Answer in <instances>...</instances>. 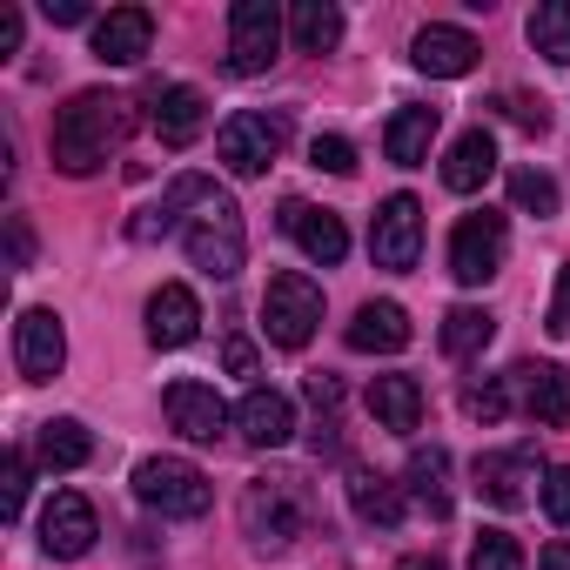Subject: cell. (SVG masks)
<instances>
[{
  "instance_id": "obj_6",
  "label": "cell",
  "mask_w": 570,
  "mask_h": 570,
  "mask_svg": "<svg viewBox=\"0 0 570 570\" xmlns=\"http://www.w3.org/2000/svg\"><path fill=\"white\" fill-rule=\"evenodd\" d=\"M215 155H222V168H228V175H242V181L268 175V168H275V155H282V115H255V108L228 115V121H222V135H215Z\"/></svg>"
},
{
  "instance_id": "obj_13",
  "label": "cell",
  "mask_w": 570,
  "mask_h": 570,
  "mask_svg": "<svg viewBox=\"0 0 570 570\" xmlns=\"http://www.w3.org/2000/svg\"><path fill=\"white\" fill-rule=\"evenodd\" d=\"M510 383H517V396H523V410H530L537 430H570V370H557V363H517Z\"/></svg>"
},
{
  "instance_id": "obj_30",
  "label": "cell",
  "mask_w": 570,
  "mask_h": 570,
  "mask_svg": "<svg viewBox=\"0 0 570 570\" xmlns=\"http://www.w3.org/2000/svg\"><path fill=\"white\" fill-rule=\"evenodd\" d=\"M490 336H497V316L490 309H476V303H456L450 316H443V356H476V350H490Z\"/></svg>"
},
{
  "instance_id": "obj_18",
  "label": "cell",
  "mask_w": 570,
  "mask_h": 570,
  "mask_svg": "<svg viewBox=\"0 0 570 570\" xmlns=\"http://www.w3.org/2000/svg\"><path fill=\"white\" fill-rule=\"evenodd\" d=\"M282 228H289V235L303 242V255H309V262H323V268H336V262L350 255V228H343L330 208H309V202H282Z\"/></svg>"
},
{
  "instance_id": "obj_36",
  "label": "cell",
  "mask_w": 570,
  "mask_h": 570,
  "mask_svg": "<svg viewBox=\"0 0 570 570\" xmlns=\"http://www.w3.org/2000/svg\"><path fill=\"white\" fill-rule=\"evenodd\" d=\"M543 510H550V523H563V530H570V463L543 476Z\"/></svg>"
},
{
  "instance_id": "obj_15",
  "label": "cell",
  "mask_w": 570,
  "mask_h": 570,
  "mask_svg": "<svg viewBox=\"0 0 570 570\" xmlns=\"http://www.w3.org/2000/svg\"><path fill=\"white\" fill-rule=\"evenodd\" d=\"M195 336H202V303H195V289L161 282V289L148 296V343H155V350H188Z\"/></svg>"
},
{
  "instance_id": "obj_7",
  "label": "cell",
  "mask_w": 570,
  "mask_h": 570,
  "mask_svg": "<svg viewBox=\"0 0 570 570\" xmlns=\"http://www.w3.org/2000/svg\"><path fill=\"white\" fill-rule=\"evenodd\" d=\"M503 248H510V222L490 215V208H476V215H463L456 235H450V275L463 282V289H483V282L503 268Z\"/></svg>"
},
{
  "instance_id": "obj_11",
  "label": "cell",
  "mask_w": 570,
  "mask_h": 570,
  "mask_svg": "<svg viewBox=\"0 0 570 570\" xmlns=\"http://www.w3.org/2000/svg\"><path fill=\"white\" fill-rule=\"evenodd\" d=\"M161 410H168V423H175L188 443H222V436H228V403H222L208 383H195V376L168 383V390H161Z\"/></svg>"
},
{
  "instance_id": "obj_41",
  "label": "cell",
  "mask_w": 570,
  "mask_h": 570,
  "mask_svg": "<svg viewBox=\"0 0 570 570\" xmlns=\"http://www.w3.org/2000/svg\"><path fill=\"white\" fill-rule=\"evenodd\" d=\"M303 396H309L316 410H336V403H343V383H336V376H309V383H303Z\"/></svg>"
},
{
  "instance_id": "obj_40",
  "label": "cell",
  "mask_w": 570,
  "mask_h": 570,
  "mask_svg": "<svg viewBox=\"0 0 570 570\" xmlns=\"http://www.w3.org/2000/svg\"><path fill=\"white\" fill-rule=\"evenodd\" d=\"M41 14H48L55 28H81V21H88V0H48Z\"/></svg>"
},
{
  "instance_id": "obj_9",
  "label": "cell",
  "mask_w": 570,
  "mask_h": 570,
  "mask_svg": "<svg viewBox=\"0 0 570 570\" xmlns=\"http://www.w3.org/2000/svg\"><path fill=\"white\" fill-rule=\"evenodd\" d=\"M370 255H376V268H390V275H410V268H416V255H423V202H416V195H390V202L376 208V222H370Z\"/></svg>"
},
{
  "instance_id": "obj_23",
  "label": "cell",
  "mask_w": 570,
  "mask_h": 570,
  "mask_svg": "<svg viewBox=\"0 0 570 570\" xmlns=\"http://www.w3.org/2000/svg\"><path fill=\"white\" fill-rule=\"evenodd\" d=\"M530 450H510V456H476V497L483 503H497V510H523L530 503Z\"/></svg>"
},
{
  "instance_id": "obj_8",
  "label": "cell",
  "mask_w": 570,
  "mask_h": 570,
  "mask_svg": "<svg viewBox=\"0 0 570 570\" xmlns=\"http://www.w3.org/2000/svg\"><path fill=\"white\" fill-rule=\"evenodd\" d=\"M282 48V8L275 0H235L228 8V75H268Z\"/></svg>"
},
{
  "instance_id": "obj_21",
  "label": "cell",
  "mask_w": 570,
  "mask_h": 570,
  "mask_svg": "<svg viewBox=\"0 0 570 570\" xmlns=\"http://www.w3.org/2000/svg\"><path fill=\"white\" fill-rule=\"evenodd\" d=\"M490 175H497V141H490V128H463V135L450 141V155H443V188L476 195Z\"/></svg>"
},
{
  "instance_id": "obj_38",
  "label": "cell",
  "mask_w": 570,
  "mask_h": 570,
  "mask_svg": "<svg viewBox=\"0 0 570 570\" xmlns=\"http://www.w3.org/2000/svg\"><path fill=\"white\" fill-rule=\"evenodd\" d=\"M8 255H14V268H35V228H28V215H8Z\"/></svg>"
},
{
  "instance_id": "obj_39",
  "label": "cell",
  "mask_w": 570,
  "mask_h": 570,
  "mask_svg": "<svg viewBox=\"0 0 570 570\" xmlns=\"http://www.w3.org/2000/svg\"><path fill=\"white\" fill-rule=\"evenodd\" d=\"M222 370H228V376H255V343H248V336H228V343H222Z\"/></svg>"
},
{
  "instance_id": "obj_33",
  "label": "cell",
  "mask_w": 570,
  "mask_h": 570,
  "mask_svg": "<svg viewBox=\"0 0 570 570\" xmlns=\"http://www.w3.org/2000/svg\"><path fill=\"white\" fill-rule=\"evenodd\" d=\"M463 410H470L476 423H503V416H510V383H503V376L463 383Z\"/></svg>"
},
{
  "instance_id": "obj_12",
  "label": "cell",
  "mask_w": 570,
  "mask_h": 570,
  "mask_svg": "<svg viewBox=\"0 0 570 570\" xmlns=\"http://www.w3.org/2000/svg\"><path fill=\"white\" fill-rule=\"evenodd\" d=\"M95 537H101L95 503H88L81 490H55V503L41 510V550H48V557H88Z\"/></svg>"
},
{
  "instance_id": "obj_27",
  "label": "cell",
  "mask_w": 570,
  "mask_h": 570,
  "mask_svg": "<svg viewBox=\"0 0 570 570\" xmlns=\"http://www.w3.org/2000/svg\"><path fill=\"white\" fill-rule=\"evenodd\" d=\"M350 503H356V517L376 523V530H396L403 510H410L403 483H390V476H376V470H350Z\"/></svg>"
},
{
  "instance_id": "obj_29",
  "label": "cell",
  "mask_w": 570,
  "mask_h": 570,
  "mask_svg": "<svg viewBox=\"0 0 570 570\" xmlns=\"http://www.w3.org/2000/svg\"><path fill=\"white\" fill-rule=\"evenodd\" d=\"M530 48L550 68H570V0H537L530 8Z\"/></svg>"
},
{
  "instance_id": "obj_24",
  "label": "cell",
  "mask_w": 570,
  "mask_h": 570,
  "mask_svg": "<svg viewBox=\"0 0 570 570\" xmlns=\"http://www.w3.org/2000/svg\"><path fill=\"white\" fill-rule=\"evenodd\" d=\"M436 128H443V115H436V108H396V115H390V128H383L390 161H396V168H423V161H430V141H436Z\"/></svg>"
},
{
  "instance_id": "obj_19",
  "label": "cell",
  "mask_w": 570,
  "mask_h": 570,
  "mask_svg": "<svg viewBox=\"0 0 570 570\" xmlns=\"http://www.w3.org/2000/svg\"><path fill=\"white\" fill-rule=\"evenodd\" d=\"M208 128V95L202 88H161L155 95V135L161 148H195Z\"/></svg>"
},
{
  "instance_id": "obj_32",
  "label": "cell",
  "mask_w": 570,
  "mask_h": 570,
  "mask_svg": "<svg viewBox=\"0 0 570 570\" xmlns=\"http://www.w3.org/2000/svg\"><path fill=\"white\" fill-rule=\"evenodd\" d=\"M470 570H523V550L510 530H476L470 543Z\"/></svg>"
},
{
  "instance_id": "obj_22",
  "label": "cell",
  "mask_w": 570,
  "mask_h": 570,
  "mask_svg": "<svg viewBox=\"0 0 570 570\" xmlns=\"http://www.w3.org/2000/svg\"><path fill=\"white\" fill-rule=\"evenodd\" d=\"M370 416H376V430L410 436L423 423V383L416 376H376L370 383Z\"/></svg>"
},
{
  "instance_id": "obj_20",
  "label": "cell",
  "mask_w": 570,
  "mask_h": 570,
  "mask_svg": "<svg viewBox=\"0 0 570 570\" xmlns=\"http://www.w3.org/2000/svg\"><path fill=\"white\" fill-rule=\"evenodd\" d=\"M410 309L403 303H363L356 309V323H350V350H363V356H396V350H410Z\"/></svg>"
},
{
  "instance_id": "obj_26",
  "label": "cell",
  "mask_w": 570,
  "mask_h": 570,
  "mask_svg": "<svg viewBox=\"0 0 570 570\" xmlns=\"http://www.w3.org/2000/svg\"><path fill=\"white\" fill-rule=\"evenodd\" d=\"M95 456V436H88V423H75V416H55V423H41L35 430V463L41 470H81Z\"/></svg>"
},
{
  "instance_id": "obj_14",
  "label": "cell",
  "mask_w": 570,
  "mask_h": 570,
  "mask_svg": "<svg viewBox=\"0 0 570 570\" xmlns=\"http://www.w3.org/2000/svg\"><path fill=\"white\" fill-rule=\"evenodd\" d=\"M235 430H242L248 450H282V443L296 436V403L282 396V390H262V383H255V390L242 396V410H235Z\"/></svg>"
},
{
  "instance_id": "obj_3",
  "label": "cell",
  "mask_w": 570,
  "mask_h": 570,
  "mask_svg": "<svg viewBox=\"0 0 570 570\" xmlns=\"http://www.w3.org/2000/svg\"><path fill=\"white\" fill-rule=\"evenodd\" d=\"M323 323V289L303 275V268H282L268 275V289H262V330L275 350H303Z\"/></svg>"
},
{
  "instance_id": "obj_16",
  "label": "cell",
  "mask_w": 570,
  "mask_h": 570,
  "mask_svg": "<svg viewBox=\"0 0 570 570\" xmlns=\"http://www.w3.org/2000/svg\"><path fill=\"white\" fill-rule=\"evenodd\" d=\"M148 41H155V14L148 8H108L95 21V61H108V68H135L148 55Z\"/></svg>"
},
{
  "instance_id": "obj_10",
  "label": "cell",
  "mask_w": 570,
  "mask_h": 570,
  "mask_svg": "<svg viewBox=\"0 0 570 570\" xmlns=\"http://www.w3.org/2000/svg\"><path fill=\"white\" fill-rule=\"evenodd\" d=\"M14 363H21L28 383H55V376H61V363H68V330H61L55 309H21V323H14Z\"/></svg>"
},
{
  "instance_id": "obj_31",
  "label": "cell",
  "mask_w": 570,
  "mask_h": 570,
  "mask_svg": "<svg viewBox=\"0 0 570 570\" xmlns=\"http://www.w3.org/2000/svg\"><path fill=\"white\" fill-rule=\"evenodd\" d=\"M510 202H517L523 215H557V181H550L543 168H517V175H510Z\"/></svg>"
},
{
  "instance_id": "obj_5",
  "label": "cell",
  "mask_w": 570,
  "mask_h": 570,
  "mask_svg": "<svg viewBox=\"0 0 570 570\" xmlns=\"http://www.w3.org/2000/svg\"><path fill=\"white\" fill-rule=\"evenodd\" d=\"M135 497L148 510H161V517H202L215 490L188 456H141L135 463Z\"/></svg>"
},
{
  "instance_id": "obj_44",
  "label": "cell",
  "mask_w": 570,
  "mask_h": 570,
  "mask_svg": "<svg viewBox=\"0 0 570 570\" xmlns=\"http://www.w3.org/2000/svg\"><path fill=\"white\" fill-rule=\"evenodd\" d=\"M537 570H570V543H563V537H557V543H550V550H543V557H537Z\"/></svg>"
},
{
  "instance_id": "obj_45",
  "label": "cell",
  "mask_w": 570,
  "mask_h": 570,
  "mask_svg": "<svg viewBox=\"0 0 570 570\" xmlns=\"http://www.w3.org/2000/svg\"><path fill=\"white\" fill-rule=\"evenodd\" d=\"M396 570H443V557H423V550H416V557H403Z\"/></svg>"
},
{
  "instance_id": "obj_34",
  "label": "cell",
  "mask_w": 570,
  "mask_h": 570,
  "mask_svg": "<svg viewBox=\"0 0 570 570\" xmlns=\"http://www.w3.org/2000/svg\"><path fill=\"white\" fill-rule=\"evenodd\" d=\"M309 161H316L323 175H350V168H356V148H350L343 135H316V141H309Z\"/></svg>"
},
{
  "instance_id": "obj_43",
  "label": "cell",
  "mask_w": 570,
  "mask_h": 570,
  "mask_svg": "<svg viewBox=\"0 0 570 570\" xmlns=\"http://www.w3.org/2000/svg\"><path fill=\"white\" fill-rule=\"evenodd\" d=\"M517 121H523L530 135H543V128H550V108H543L537 95H517Z\"/></svg>"
},
{
  "instance_id": "obj_25",
  "label": "cell",
  "mask_w": 570,
  "mask_h": 570,
  "mask_svg": "<svg viewBox=\"0 0 570 570\" xmlns=\"http://www.w3.org/2000/svg\"><path fill=\"white\" fill-rule=\"evenodd\" d=\"M403 476H410V497H416L430 517H450L456 497H450V450H443V443H416Z\"/></svg>"
},
{
  "instance_id": "obj_1",
  "label": "cell",
  "mask_w": 570,
  "mask_h": 570,
  "mask_svg": "<svg viewBox=\"0 0 570 570\" xmlns=\"http://www.w3.org/2000/svg\"><path fill=\"white\" fill-rule=\"evenodd\" d=\"M128 128H135V108H128L121 95H108V88H81L68 108H55L48 155H55L61 175L81 181V175H95V168L108 161V148L128 141Z\"/></svg>"
},
{
  "instance_id": "obj_35",
  "label": "cell",
  "mask_w": 570,
  "mask_h": 570,
  "mask_svg": "<svg viewBox=\"0 0 570 570\" xmlns=\"http://www.w3.org/2000/svg\"><path fill=\"white\" fill-rule=\"evenodd\" d=\"M21 503H28V456L14 450L8 456V483H0V510H8V523L21 517Z\"/></svg>"
},
{
  "instance_id": "obj_2",
  "label": "cell",
  "mask_w": 570,
  "mask_h": 570,
  "mask_svg": "<svg viewBox=\"0 0 570 570\" xmlns=\"http://www.w3.org/2000/svg\"><path fill=\"white\" fill-rule=\"evenodd\" d=\"M181 248H188V262L208 275V282H228V275H242V255H248V235H242V208L215 188L208 202H202V215L181 228Z\"/></svg>"
},
{
  "instance_id": "obj_4",
  "label": "cell",
  "mask_w": 570,
  "mask_h": 570,
  "mask_svg": "<svg viewBox=\"0 0 570 570\" xmlns=\"http://www.w3.org/2000/svg\"><path fill=\"white\" fill-rule=\"evenodd\" d=\"M242 537L255 543V550H268V557H282L296 537H303V497H296V483H248L242 490Z\"/></svg>"
},
{
  "instance_id": "obj_17",
  "label": "cell",
  "mask_w": 570,
  "mask_h": 570,
  "mask_svg": "<svg viewBox=\"0 0 570 570\" xmlns=\"http://www.w3.org/2000/svg\"><path fill=\"white\" fill-rule=\"evenodd\" d=\"M410 61H416L423 75H436V81H456V75H470V68L483 61V48H476L470 28H443V21H430V28L416 35Z\"/></svg>"
},
{
  "instance_id": "obj_37",
  "label": "cell",
  "mask_w": 570,
  "mask_h": 570,
  "mask_svg": "<svg viewBox=\"0 0 570 570\" xmlns=\"http://www.w3.org/2000/svg\"><path fill=\"white\" fill-rule=\"evenodd\" d=\"M543 330H550V336H570V262H563V275H557V296H550Z\"/></svg>"
},
{
  "instance_id": "obj_42",
  "label": "cell",
  "mask_w": 570,
  "mask_h": 570,
  "mask_svg": "<svg viewBox=\"0 0 570 570\" xmlns=\"http://www.w3.org/2000/svg\"><path fill=\"white\" fill-rule=\"evenodd\" d=\"M21 55V8H0V61Z\"/></svg>"
},
{
  "instance_id": "obj_28",
  "label": "cell",
  "mask_w": 570,
  "mask_h": 570,
  "mask_svg": "<svg viewBox=\"0 0 570 570\" xmlns=\"http://www.w3.org/2000/svg\"><path fill=\"white\" fill-rule=\"evenodd\" d=\"M289 35H296L303 55H330V48L343 41V8H336V0H296Z\"/></svg>"
}]
</instances>
